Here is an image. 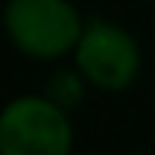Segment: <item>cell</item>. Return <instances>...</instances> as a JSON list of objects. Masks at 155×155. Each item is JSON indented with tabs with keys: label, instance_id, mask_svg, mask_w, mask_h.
<instances>
[{
	"label": "cell",
	"instance_id": "cell-1",
	"mask_svg": "<svg viewBox=\"0 0 155 155\" xmlns=\"http://www.w3.org/2000/svg\"><path fill=\"white\" fill-rule=\"evenodd\" d=\"M73 125L67 110L46 94H25L0 116V155H70Z\"/></svg>",
	"mask_w": 155,
	"mask_h": 155
},
{
	"label": "cell",
	"instance_id": "cell-2",
	"mask_svg": "<svg viewBox=\"0 0 155 155\" xmlns=\"http://www.w3.org/2000/svg\"><path fill=\"white\" fill-rule=\"evenodd\" d=\"M79 12L67 0H9L6 31L31 58H61L82 37Z\"/></svg>",
	"mask_w": 155,
	"mask_h": 155
},
{
	"label": "cell",
	"instance_id": "cell-3",
	"mask_svg": "<svg viewBox=\"0 0 155 155\" xmlns=\"http://www.w3.org/2000/svg\"><path fill=\"white\" fill-rule=\"evenodd\" d=\"M73 52L79 73L107 91L128 88L140 73V49L134 37L104 18H94L82 28V37Z\"/></svg>",
	"mask_w": 155,
	"mask_h": 155
},
{
	"label": "cell",
	"instance_id": "cell-4",
	"mask_svg": "<svg viewBox=\"0 0 155 155\" xmlns=\"http://www.w3.org/2000/svg\"><path fill=\"white\" fill-rule=\"evenodd\" d=\"M82 94H85V88H82V79L76 76L73 70H58L52 79H49V88H46V97L49 101H55L58 107H76L82 101Z\"/></svg>",
	"mask_w": 155,
	"mask_h": 155
}]
</instances>
